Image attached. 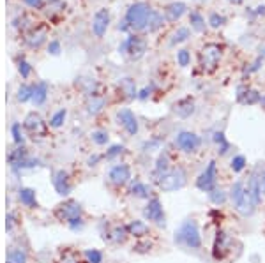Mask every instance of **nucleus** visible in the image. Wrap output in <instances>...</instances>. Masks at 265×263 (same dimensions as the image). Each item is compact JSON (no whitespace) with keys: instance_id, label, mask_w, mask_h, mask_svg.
I'll use <instances>...</instances> for the list:
<instances>
[{"instance_id":"obj_1","label":"nucleus","mask_w":265,"mask_h":263,"mask_svg":"<svg viewBox=\"0 0 265 263\" xmlns=\"http://www.w3.org/2000/svg\"><path fill=\"white\" fill-rule=\"evenodd\" d=\"M173 242H175L177 246L186 247V249H193V251L202 249V233H200L198 223L194 219L182 221L181 226L175 230Z\"/></svg>"},{"instance_id":"obj_2","label":"nucleus","mask_w":265,"mask_h":263,"mask_svg":"<svg viewBox=\"0 0 265 263\" xmlns=\"http://www.w3.org/2000/svg\"><path fill=\"white\" fill-rule=\"evenodd\" d=\"M228 196H230L232 205H234V209L242 215V217H251V215L255 214L256 207L258 205L253 202V198L249 196V193H247L246 182H242V180L234 182L232 187H230Z\"/></svg>"},{"instance_id":"obj_3","label":"nucleus","mask_w":265,"mask_h":263,"mask_svg":"<svg viewBox=\"0 0 265 263\" xmlns=\"http://www.w3.org/2000/svg\"><path fill=\"white\" fill-rule=\"evenodd\" d=\"M187 184V171L182 166H173L163 175L156 177V185H158L163 193H175L181 191Z\"/></svg>"},{"instance_id":"obj_4","label":"nucleus","mask_w":265,"mask_h":263,"mask_svg":"<svg viewBox=\"0 0 265 263\" xmlns=\"http://www.w3.org/2000/svg\"><path fill=\"white\" fill-rule=\"evenodd\" d=\"M150 13H152V9L143 2H136V4L129 5L128 13H126V22H128L129 28H132V30H147Z\"/></svg>"},{"instance_id":"obj_5","label":"nucleus","mask_w":265,"mask_h":263,"mask_svg":"<svg viewBox=\"0 0 265 263\" xmlns=\"http://www.w3.org/2000/svg\"><path fill=\"white\" fill-rule=\"evenodd\" d=\"M223 57V46L217 43H207L200 53V66L205 73H214L219 67Z\"/></svg>"},{"instance_id":"obj_6","label":"nucleus","mask_w":265,"mask_h":263,"mask_svg":"<svg viewBox=\"0 0 265 263\" xmlns=\"http://www.w3.org/2000/svg\"><path fill=\"white\" fill-rule=\"evenodd\" d=\"M196 187L202 193H212L214 189H217V162L212 159L207 164V168L202 171L196 179Z\"/></svg>"},{"instance_id":"obj_7","label":"nucleus","mask_w":265,"mask_h":263,"mask_svg":"<svg viewBox=\"0 0 265 263\" xmlns=\"http://www.w3.org/2000/svg\"><path fill=\"white\" fill-rule=\"evenodd\" d=\"M143 215H145V219L150 221V223L158 224V226H166V217H164V209H163V203L159 200L158 196H152L147 202L145 209H143Z\"/></svg>"},{"instance_id":"obj_8","label":"nucleus","mask_w":265,"mask_h":263,"mask_svg":"<svg viewBox=\"0 0 265 263\" xmlns=\"http://www.w3.org/2000/svg\"><path fill=\"white\" fill-rule=\"evenodd\" d=\"M234 249V238L230 237L228 233L219 230L214 238V246H212V256L214 260H225L226 256Z\"/></svg>"},{"instance_id":"obj_9","label":"nucleus","mask_w":265,"mask_h":263,"mask_svg":"<svg viewBox=\"0 0 265 263\" xmlns=\"http://www.w3.org/2000/svg\"><path fill=\"white\" fill-rule=\"evenodd\" d=\"M175 145L182 150V152L194 154V152H198L200 147H202V138H200L196 132L181 131L175 136Z\"/></svg>"},{"instance_id":"obj_10","label":"nucleus","mask_w":265,"mask_h":263,"mask_svg":"<svg viewBox=\"0 0 265 263\" xmlns=\"http://www.w3.org/2000/svg\"><path fill=\"white\" fill-rule=\"evenodd\" d=\"M119 52L128 53L132 60H140L147 52V43L145 39H141L138 35H129L128 39L122 43V46L119 48Z\"/></svg>"},{"instance_id":"obj_11","label":"nucleus","mask_w":265,"mask_h":263,"mask_svg":"<svg viewBox=\"0 0 265 263\" xmlns=\"http://www.w3.org/2000/svg\"><path fill=\"white\" fill-rule=\"evenodd\" d=\"M80 215H81V205H80L78 202H73V200L62 203L57 209V217L60 221H66L67 224H69L71 221L78 219Z\"/></svg>"},{"instance_id":"obj_12","label":"nucleus","mask_w":265,"mask_h":263,"mask_svg":"<svg viewBox=\"0 0 265 263\" xmlns=\"http://www.w3.org/2000/svg\"><path fill=\"white\" fill-rule=\"evenodd\" d=\"M110 26V11L108 9H99L92 18V32L96 37H103Z\"/></svg>"},{"instance_id":"obj_13","label":"nucleus","mask_w":265,"mask_h":263,"mask_svg":"<svg viewBox=\"0 0 265 263\" xmlns=\"http://www.w3.org/2000/svg\"><path fill=\"white\" fill-rule=\"evenodd\" d=\"M117 117H119L120 126L128 131V134H131V136L138 134V131H140V126H138V119L134 117V113H132L131 110L119 111V115H117Z\"/></svg>"},{"instance_id":"obj_14","label":"nucleus","mask_w":265,"mask_h":263,"mask_svg":"<svg viewBox=\"0 0 265 263\" xmlns=\"http://www.w3.org/2000/svg\"><path fill=\"white\" fill-rule=\"evenodd\" d=\"M108 177H110L111 184L124 185L129 179H131V168H129L128 164H115V166L110 170V175Z\"/></svg>"},{"instance_id":"obj_15","label":"nucleus","mask_w":265,"mask_h":263,"mask_svg":"<svg viewBox=\"0 0 265 263\" xmlns=\"http://www.w3.org/2000/svg\"><path fill=\"white\" fill-rule=\"evenodd\" d=\"M25 129L30 134H35V136H46V124L43 122V119H41L39 115L35 113H30L28 117L25 119Z\"/></svg>"},{"instance_id":"obj_16","label":"nucleus","mask_w":265,"mask_h":263,"mask_svg":"<svg viewBox=\"0 0 265 263\" xmlns=\"http://www.w3.org/2000/svg\"><path fill=\"white\" fill-rule=\"evenodd\" d=\"M53 187L57 189V193L62 194V196H66V194H69L71 191V185H69V179H67V173L66 171H57L55 175H53Z\"/></svg>"},{"instance_id":"obj_17","label":"nucleus","mask_w":265,"mask_h":263,"mask_svg":"<svg viewBox=\"0 0 265 263\" xmlns=\"http://www.w3.org/2000/svg\"><path fill=\"white\" fill-rule=\"evenodd\" d=\"M246 189H247V193H249V196L253 198V202L256 203V205H260L262 203V193H260V184H258V173H253L249 179H247L246 182Z\"/></svg>"},{"instance_id":"obj_18","label":"nucleus","mask_w":265,"mask_h":263,"mask_svg":"<svg viewBox=\"0 0 265 263\" xmlns=\"http://www.w3.org/2000/svg\"><path fill=\"white\" fill-rule=\"evenodd\" d=\"M166 20L168 22H177V20H181L186 13H187V5L184 2H173L166 7Z\"/></svg>"},{"instance_id":"obj_19","label":"nucleus","mask_w":265,"mask_h":263,"mask_svg":"<svg viewBox=\"0 0 265 263\" xmlns=\"http://www.w3.org/2000/svg\"><path fill=\"white\" fill-rule=\"evenodd\" d=\"M128 228V233L132 235V237L136 238H145L149 235V224L145 221H140V219H134L126 226Z\"/></svg>"},{"instance_id":"obj_20","label":"nucleus","mask_w":265,"mask_h":263,"mask_svg":"<svg viewBox=\"0 0 265 263\" xmlns=\"http://www.w3.org/2000/svg\"><path fill=\"white\" fill-rule=\"evenodd\" d=\"M175 113L181 117V119H187L194 113V101L191 97H186V99H181V101L175 105Z\"/></svg>"},{"instance_id":"obj_21","label":"nucleus","mask_w":265,"mask_h":263,"mask_svg":"<svg viewBox=\"0 0 265 263\" xmlns=\"http://www.w3.org/2000/svg\"><path fill=\"white\" fill-rule=\"evenodd\" d=\"M237 99L244 105H256V103H260V94L256 92V90H249V88H238V94H237Z\"/></svg>"},{"instance_id":"obj_22","label":"nucleus","mask_w":265,"mask_h":263,"mask_svg":"<svg viewBox=\"0 0 265 263\" xmlns=\"http://www.w3.org/2000/svg\"><path fill=\"white\" fill-rule=\"evenodd\" d=\"M172 161H170V156H168V152H163L161 156L158 158V161H156V166H154V177H159L163 175V173H166L168 170H172Z\"/></svg>"},{"instance_id":"obj_23","label":"nucleus","mask_w":265,"mask_h":263,"mask_svg":"<svg viewBox=\"0 0 265 263\" xmlns=\"http://www.w3.org/2000/svg\"><path fill=\"white\" fill-rule=\"evenodd\" d=\"M131 194L134 198H141V200H150V187L147 184H143L141 180H134L131 185Z\"/></svg>"},{"instance_id":"obj_24","label":"nucleus","mask_w":265,"mask_h":263,"mask_svg":"<svg viewBox=\"0 0 265 263\" xmlns=\"http://www.w3.org/2000/svg\"><path fill=\"white\" fill-rule=\"evenodd\" d=\"M163 25H164L163 14L158 13V11H152V13H150V16H149V23H147V30L156 32V30H159Z\"/></svg>"},{"instance_id":"obj_25","label":"nucleus","mask_w":265,"mask_h":263,"mask_svg":"<svg viewBox=\"0 0 265 263\" xmlns=\"http://www.w3.org/2000/svg\"><path fill=\"white\" fill-rule=\"evenodd\" d=\"M120 90H122V92L126 94V97H129V99H134V97H138L136 85H134V81H132L131 78L120 79Z\"/></svg>"},{"instance_id":"obj_26","label":"nucleus","mask_w":265,"mask_h":263,"mask_svg":"<svg viewBox=\"0 0 265 263\" xmlns=\"http://www.w3.org/2000/svg\"><path fill=\"white\" fill-rule=\"evenodd\" d=\"M246 166H247V159L242 154H235L234 158H232V161H230V168H232L234 173H240V171L246 170Z\"/></svg>"},{"instance_id":"obj_27","label":"nucleus","mask_w":265,"mask_h":263,"mask_svg":"<svg viewBox=\"0 0 265 263\" xmlns=\"http://www.w3.org/2000/svg\"><path fill=\"white\" fill-rule=\"evenodd\" d=\"M46 94H48L46 83H37L34 87V92H32V101H34L35 105H43L44 99H46Z\"/></svg>"},{"instance_id":"obj_28","label":"nucleus","mask_w":265,"mask_h":263,"mask_svg":"<svg viewBox=\"0 0 265 263\" xmlns=\"http://www.w3.org/2000/svg\"><path fill=\"white\" fill-rule=\"evenodd\" d=\"M209 200H211V203H214V205H225L230 200V196L223 189H214L212 193H209Z\"/></svg>"},{"instance_id":"obj_29","label":"nucleus","mask_w":265,"mask_h":263,"mask_svg":"<svg viewBox=\"0 0 265 263\" xmlns=\"http://www.w3.org/2000/svg\"><path fill=\"white\" fill-rule=\"evenodd\" d=\"M189 22H191V26H193V30H196V32L205 30V20H203V16L200 13H191Z\"/></svg>"},{"instance_id":"obj_30","label":"nucleus","mask_w":265,"mask_h":263,"mask_svg":"<svg viewBox=\"0 0 265 263\" xmlns=\"http://www.w3.org/2000/svg\"><path fill=\"white\" fill-rule=\"evenodd\" d=\"M20 200H22L23 205L26 207H35V193L32 191V189H22L20 191Z\"/></svg>"},{"instance_id":"obj_31","label":"nucleus","mask_w":265,"mask_h":263,"mask_svg":"<svg viewBox=\"0 0 265 263\" xmlns=\"http://www.w3.org/2000/svg\"><path fill=\"white\" fill-rule=\"evenodd\" d=\"M191 37V32L189 28H186V26H181V28H177L175 32H173L172 35V43L177 44V43H184V41H187Z\"/></svg>"},{"instance_id":"obj_32","label":"nucleus","mask_w":265,"mask_h":263,"mask_svg":"<svg viewBox=\"0 0 265 263\" xmlns=\"http://www.w3.org/2000/svg\"><path fill=\"white\" fill-rule=\"evenodd\" d=\"M214 140H216L217 147H219V154H221V156H225V154L230 150V143H228V141H226L225 134H223V132H216V136H214Z\"/></svg>"},{"instance_id":"obj_33","label":"nucleus","mask_w":265,"mask_h":263,"mask_svg":"<svg viewBox=\"0 0 265 263\" xmlns=\"http://www.w3.org/2000/svg\"><path fill=\"white\" fill-rule=\"evenodd\" d=\"M177 62L181 67H187L191 64V53L189 50H179L177 52Z\"/></svg>"},{"instance_id":"obj_34","label":"nucleus","mask_w":265,"mask_h":263,"mask_svg":"<svg viewBox=\"0 0 265 263\" xmlns=\"http://www.w3.org/2000/svg\"><path fill=\"white\" fill-rule=\"evenodd\" d=\"M26 262V255L23 251L20 249H14L9 253V258H7V263H25Z\"/></svg>"},{"instance_id":"obj_35","label":"nucleus","mask_w":265,"mask_h":263,"mask_svg":"<svg viewBox=\"0 0 265 263\" xmlns=\"http://www.w3.org/2000/svg\"><path fill=\"white\" fill-rule=\"evenodd\" d=\"M66 110H60V111H57V113L53 115L52 119H50V126L52 128H60L62 124H64V120H66Z\"/></svg>"},{"instance_id":"obj_36","label":"nucleus","mask_w":265,"mask_h":263,"mask_svg":"<svg viewBox=\"0 0 265 263\" xmlns=\"http://www.w3.org/2000/svg\"><path fill=\"white\" fill-rule=\"evenodd\" d=\"M225 22H226V18L217 13H212L211 16H209V25H211L212 28H219V26L225 25Z\"/></svg>"},{"instance_id":"obj_37","label":"nucleus","mask_w":265,"mask_h":263,"mask_svg":"<svg viewBox=\"0 0 265 263\" xmlns=\"http://www.w3.org/2000/svg\"><path fill=\"white\" fill-rule=\"evenodd\" d=\"M85 258H87L88 263H101L103 262V253L97 249H88L85 253Z\"/></svg>"},{"instance_id":"obj_38","label":"nucleus","mask_w":265,"mask_h":263,"mask_svg":"<svg viewBox=\"0 0 265 263\" xmlns=\"http://www.w3.org/2000/svg\"><path fill=\"white\" fill-rule=\"evenodd\" d=\"M32 92H34V87L23 85V87H20V90H18V99H20V101H28V99H32Z\"/></svg>"},{"instance_id":"obj_39","label":"nucleus","mask_w":265,"mask_h":263,"mask_svg":"<svg viewBox=\"0 0 265 263\" xmlns=\"http://www.w3.org/2000/svg\"><path fill=\"white\" fill-rule=\"evenodd\" d=\"M92 141L96 145H106V143H108V132H106V131L92 132Z\"/></svg>"},{"instance_id":"obj_40","label":"nucleus","mask_w":265,"mask_h":263,"mask_svg":"<svg viewBox=\"0 0 265 263\" xmlns=\"http://www.w3.org/2000/svg\"><path fill=\"white\" fill-rule=\"evenodd\" d=\"M103 105H105L103 99H96V97H94L92 101H90V105H88V111H90V113H97V111H101Z\"/></svg>"},{"instance_id":"obj_41","label":"nucleus","mask_w":265,"mask_h":263,"mask_svg":"<svg viewBox=\"0 0 265 263\" xmlns=\"http://www.w3.org/2000/svg\"><path fill=\"white\" fill-rule=\"evenodd\" d=\"M122 150H124V147L122 145H113L110 150H108V154H106V158L108 159H113L115 156H119V154H122Z\"/></svg>"},{"instance_id":"obj_42","label":"nucleus","mask_w":265,"mask_h":263,"mask_svg":"<svg viewBox=\"0 0 265 263\" xmlns=\"http://www.w3.org/2000/svg\"><path fill=\"white\" fill-rule=\"evenodd\" d=\"M48 52L52 53V55H58V53H60V43H58V41H52V43L48 44Z\"/></svg>"},{"instance_id":"obj_43","label":"nucleus","mask_w":265,"mask_h":263,"mask_svg":"<svg viewBox=\"0 0 265 263\" xmlns=\"http://www.w3.org/2000/svg\"><path fill=\"white\" fill-rule=\"evenodd\" d=\"M20 73H22L23 78H26V76L30 75V66H28V62H25V60L20 62Z\"/></svg>"},{"instance_id":"obj_44","label":"nucleus","mask_w":265,"mask_h":263,"mask_svg":"<svg viewBox=\"0 0 265 263\" xmlns=\"http://www.w3.org/2000/svg\"><path fill=\"white\" fill-rule=\"evenodd\" d=\"M258 184H260V193L262 196H265V168L258 173Z\"/></svg>"},{"instance_id":"obj_45","label":"nucleus","mask_w":265,"mask_h":263,"mask_svg":"<svg viewBox=\"0 0 265 263\" xmlns=\"http://www.w3.org/2000/svg\"><path fill=\"white\" fill-rule=\"evenodd\" d=\"M26 5H30V7H35V9H39L41 5H43V0H23Z\"/></svg>"},{"instance_id":"obj_46","label":"nucleus","mask_w":265,"mask_h":263,"mask_svg":"<svg viewBox=\"0 0 265 263\" xmlns=\"http://www.w3.org/2000/svg\"><path fill=\"white\" fill-rule=\"evenodd\" d=\"M13 134H14V140L20 143V141H22V134H20V124H14V126H13Z\"/></svg>"},{"instance_id":"obj_47","label":"nucleus","mask_w":265,"mask_h":263,"mask_svg":"<svg viewBox=\"0 0 265 263\" xmlns=\"http://www.w3.org/2000/svg\"><path fill=\"white\" fill-rule=\"evenodd\" d=\"M150 92H152V88H143V90H141L140 96H138V97H140V99H147V97L150 96Z\"/></svg>"},{"instance_id":"obj_48","label":"nucleus","mask_w":265,"mask_h":263,"mask_svg":"<svg viewBox=\"0 0 265 263\" xmlns=\"http://www.w3.org/2000/svg\"><path fill=\"white\" fill-rule=\"evenodd\" d=\"M159 143H161V140H158V138H156V140H152L150 143L145 145V149H156V147H158Z\"/></svg>"},{"instance_id":"obj_49","label":"nucleus","mask_w":265,"mask_h":263,"mask_svg":"<svg viewBox=\"0 0 265 263\" xmlns=\"http://www.w3.org/2000/svg\"><path fill=\"white\" fill-rule=\"evenodd\" d=\"M230 4H242V0H228Z\"/></svg>"},{"instance_id":"obj_50","label":"nucleus","mask_w":265,"mask_h":263,"mask_svg":"<svg viewBox=\"0 0 265 263\" xmlns=\"http://www.w3.org/2000/svg\"><path fill=\"white\" fill-rule=\"evenodd\" d=\"M260 105L265 106V97H262V99H260Z\"/></svg>"},{"instance_id":"obj_51","label":"nucleus","mask_w":265,"mask_h":263,"mask_svg":"<svg viewBox=\"0 0 265 263\" xmlns=\"http://www.w3.org/2000/svg\"><path fill=\"white\" fill-rule=\"evenodd\" d=\"M260 52H262V57H265V46H264V48L260 50Z\"/></svg>"}]
</instances>
